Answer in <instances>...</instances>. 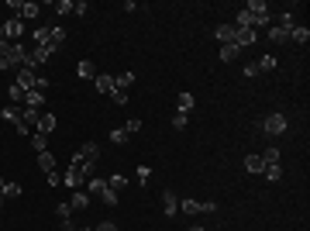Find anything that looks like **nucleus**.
Returning a JSON list of instances; mask_svg holds the SVG:
<instances>
[{"mask_svg": "<svg viewBox=\"0 0 310 231\" xmlns=\"http://www.w3.org/2000/svg\"><path fill=\"white\" fill-rule=\"evenodd\" d=\"M238 56H241V49H238V45H221V62H234V59H238Z\"/></svg>", "mask_w": 310, "mask_h": 231, "instance_id": "nucleus-19", "label": "nucleus"}, {"mask_svg": "<svg viewBox=\"0 0 310 231\" xmlns=\"http://www.w3.org/2000/svg\"><path fill=\"white\" fill-rule=\"evenodd\" d=\"M214 35H217V42H221V45H231V42H234V24H217V31H214Z\"/></svg>", "mask_w": 310, "mask_h": 231, "instance_id": "nucleus-12", "label": "nucleus"}, {"mask_svg": "<svg viewBox=\"0 0 310 231\" xmlns=\"http://www.w3.org/2000/svg\"><path fill=\"white\" fill-rule=\"evenodd\" d=\"M179 211L193 218V214H200V200H179Z\"/></svg>", "mask_w": 310, "mask_h": 231, "instance_id": "nucleus-27", "label": "nucleus"}, {"mask_svg": "<svg viewBox=\"0 0 310 231\" xmlns=\"http://www.w3.org/2000/svg\"><path fill=\"white\" fill-rule=\"evenodd\" d=\"M128 138H131V135H128L124 128H114V131H110V142H114V145H124Z\"/></svg>", "mask_w": 310, "mask_h": 231, "instance_id": "nucleus-35", "label": "nucleus"}, {"mask_svg": "<svg viewBox=\"0 0 310 231\" xmlns=\"http://www.w3.org/2000/svg\"><path fill=\"white\" fill-rule=\"evenodd\" d=\"M258 76V66H255V62H248V66H245V79H255Z\"/></svg>", "mask_w": 310, "mask_h": 231, "instance_id": "nucleus-44", "label": "nucleus"}, {"mask_svg": "<svg viewBox=\"0 0 310 231\" xmlns=\"http://www.w3.org/2000/svg\"><path fill=\"white\" fill-rule=\"evenodd\" d=\"M76 231H93V228H76Z\"/></svg>", "mask_w": 310, "mask_h": 231, "instance_id": "nucleus-52", "label": "nucleus"}, {"mask_svg": "<svg viewBox=\"0 0 310 231\" xmlns=\"http://www.w3.org/2000/svg\"><path fill=\"white\" fill-rule=\"evenodd\" d=\"M90 200H93V197H90L86 190H76V193H73V200H69V207H73V211H86V207H90Z\"/></svg>", "mask_w": 310, "mask_h": 231, "instance_id": "nucleus-8", "label": "nucleus"}, {"mask_svg": "<svg viewBox=\"0 0 310 231\" xmlns=\"http://www.w3.org/2000/svg\"><path fill=\"white\" fill-rule=\"evenodd\" d=\"M131 83H135V73H121V76H114V86H117V90H128Z\"/></svg>", "mask_w": 310, "mask_h": 231, "instance_id": "nucleus-28", "label": "nucleus"}, {"mask_svg": "<svg viewBox=\"0 0 310 231\" xmlns=\"http://www.w3.org/2000/svg\"><path fill=\"white\" fill-rule=\"evenodd\" d=\"M290 42H300V45H307V42H310V28H307V24H293V31H290Z\"/></svg>", "mask_w": 310, "mask_h": 231, "instance_id": "nucleus-11", "label": "nucleus"}, {"mask_svg": "<svg viewBox=\"0 0 310 231\" xmlns=\"http://www.w3.org/2000/svg\"><path fill=\"white\" fill-rule=\"evenodd\" d=\"M262 162H265V166H276V162H279V149H265V152H262Z\"/></svg>", "mask_w": 310, "mask_h": 231, "instance_id": "nucleus-37", "label": "nucleus"}, {"mask_svg": "<svg viewBox=\"0 0 310 231\" xmlns=\"http://www.w3.org/2000/svg\"><path fill=\"white\" fill-rule=\"evenodd\" d=\"M62 42H66V28H59V24H52V35H49V45H45V49H49V52L55 56V52L62 49Z\"/></svg>", "mask_w": 310, "mask_h": 231, "instance_id": "nucleus-5", "label": "nucleus"}, {"mask_svg": "<svg viewBox=\"0 0 310 231\" xmlns=\"http://www.w3.org/2000/svg\"><path fill=\"white\" fill-rule=\"evenodd\" d=\"M73 7H76L73 0H59V3H55V14H73Z\"/></svg>", "mask_w": 310, "mask_h": 231, "instance_id": "nucleus-39", "label": "nucleus"}, {"mask_svg": "<svg viewBox=\"0 0 310 231\" xmlns=\"http://www.w3.org/2000/svg\"><path fill=\"white\" fill-rule=\"evenodd\" d=\"M59 183H62V176H59V173H49V186H52V190H55V186H59Z\"/></svg>", "mask_w": 310, "mask_h": 231, "instance_id": "nucleus-47", "label": "nucleus"}, {"mask_svg": "<svg viewBox=\"0 0 310 231\" xmlns=\"http://www.w3.org/2000/svg\"><path fill=\"white\" fill-rule=\"evenodd\" d=\"M107 186H110L114 193H121V190L128 186V176H110V183H107Z\"/></svg>", "mask_w": 310, "mask_h": 231, "instance_id": "nucleus-36", "label": "nucleus"}, {"mask_svg": "<svg viewBox=\"0 0 310 231\" xmlns=\"http://www.w3.org/2000/svg\"><path fill=\"white\" fill-rule=\"evenodd\" d=\"M262 176H265V179H272V183H276V179H279V176H283V166H279V162H276V166H265V169H262Z\"/></svg>", "mask_w": 310, "mask_h": 231, "instance_id": "nucleus-31", "label": "nucleus"}, {"mask_svg": "<svg viewBox=\"0 0 310 231\" xmlns=\"http://www.w3.org/2000/svg\"><path fill=\"white\" fill-rule=\"evenodd\" d=\"M3 204H7V200H3V193H0V207H3Z\"/></svg>", "mask_w": 310, "mask_h": 231, "instance_id": "nucleus-48", "label": "nucleus"}, {"mask_svg": "<svg viewBox=\"0 0 310 231\" xmlns=\"http://www.w3.org/2000/svg\"><path fill=\"white\" fill-rule=\"evenodd\" d=\"M3 35H10V38H21V35H24V21H21V17L7 21V24H3Z\"/></svg>", "mask_w": 310, "mask_h": 231, "instance_id": "nucleus-14", "label": "nucleus"}, {"mask_svg": "<svg viewBox=\"0 0 310 231\" xmlns=\"http://www.w3.org/2000/svg\"><path fill=\"white\" fill-rule=\"evenodd\" d=\"M76 76L79 79H97V66L90 59H83V62H76Z\"/></svg>", "mask_w": 310, "mask_h": 231, "instance_id": "nucleus-10", "label": "nucleus"}, {"mask_svg": "<svg viewBox=\"0 0 310 231\" xmlns=\"http://www.w3.org/2000/svg\"><path fill=\"white\" fill-rule=\"evenodd\" d=\"M38 117H42V111H38V107H24V114H21V121H24V124H31V128L38 124Z\"/></svg>", "mask_w": 310, "mask_h": 231, "instance_id": "nucleus-23", "label": "nucleus"}, {"mask_svg": "<svg viewBox=\"0 0 310 231\" xmlns=\"http://www.w3.org/2000/svg\"><path fill=\"white\" fill-rule=\"evenodd\" d=\"M162 207H165V214H176V211H179V197H176L172 190H165V193H162Z\"/></svg>", "mask_w": 310, "mask_h": 231, "instance_id": "nucleus-16", "label": "nucleus"}, {"mask_svg": "<svg viewBox=\"0 0 310 231\" xmlns=\"http://www.w3.org/2000/svg\"><path fill=\"white\" fill-rule=\"evenodd\" d=\"M69 169H76L83 179H93V169H97V166H93V162H86V159L76 152V155H73V166H69Z\"/></svg>", "mask_w": 310, "mask_h": 231, "instance_id": "nucleus-4", "label": "nucleus"}, {"mask_svg": "<svg viewBox=\"0 0 310 231\" xmlns=\"http://www.w3.org/2000/svg\"><path fill=\"white\" fill-rule=\"evenodd\" d=\"M7 97H10V104H24V90L14 83V86H7Z\"/></svg>", "mask_w": 310, "mask_h": 231, "instance_id": "nucleus-29", "label": "nucleus"}, {"mask_svg": "<svg viewBox=\"0 0 310 231\" xmlns=\"http://www.w3.org/2000/svg\"><path fill=\"white\" fill-rule=\"evenodd\" d=\"M31 149H38V152H49V135L35 131V135H31Z\"/></svg>", "mask_w": 310, "mask_h": 231, "instance_id": "nucleus-24", "label": "nucleus"}, {"mask_svg": "<svg viewBox=\"0 0 310 231\" xmlns=\"http://www.w3.org/2000/svg\"><path fill=\"white\" fill-rule=\"evenodd\" d=\"M103 190H107V179H100V176H93V179L86 183V193H90V197H100Z\"/></svg>", "mask_w": 310, "mask_h": 231, "instance_id": "nucleus-18", "label": "nucleus"}, {"mask_svg": "<svg viewBox=\"0 0 310 231\" xmlns=\"http://www.w3.org/2000/svg\"><path fill=\"white\" fill-rule=\"evenodd\" d=\"M262 131H265L269 138H279V135H286V114H269V117L262 121Z\"/></svg>", "mask_w": 310, "mask_h": 231, "instance_id": "nucleus-1", "label": "nucleus"}, {"mask_svg": "<svg viewBox=\"0 0 310 231\" xmlns=\"http://www.w3.org/2000/svg\"><path fill=\"white\" fill-rule=\"evenodd\" d=\"M55 218L59 221H73V207L69 204H55Z\"/></svg>", "mask_w": 310, "mask_h": 231, "instance_id": "nucleus-33", "label": "nucleus"}, {"mask_svg": "<svg viewBox=\"0 0 310 231\" xmlns=\"http://www.w3.org/2000/svg\"><path fill=\"white\" fill-rule=\"evenodd\" d=\"M124 131H128V135H138V131H142V121H138V117H135V121H128V124H124Z\"/></svg>", "mask_w": 310, "mask_h": 231, "instance_id": "nucleus-42", "label": "nucleus"}, {"mask_svg": "<svg viewBox=\"0 0 310 231\" xmlns=\"http://www.w3.org/2000/svg\"><path fill=\"white\" fill-rule=\"evenodd\" d=\"M62 183H66V186H73V190H83V176H79L76 169H69V173L62 176Z\"/></svg>", "mask_w": 310, "mask_h": 231, "instance_id": "nucleus-22", "label": "nucleus"}, {"mask_svg": "<svg viewBox=\"0 0 310 231\" xmlns=\"http://www.w3.org/2000/svg\"><path fill=\"white\" fill-rule=\"evenodd\" d=\"M38 169H42V173H55V155L52 152H38Z\"/></svg>", "mask_w": 310, "mask_h": 231, "instance_id": "nucleus-17", "label": "nucleus"}, {"mask_svg": "<svg viewBox=\"0 0 310 231\" xmlns=\"http://www.w3.org/2000/svg\"><path fill=\"white\" fill-rule=\"evenodd\" d=\"M79 155H83L86 162H93V166H97V159H100V145H97V142H86V145L79 149Z\"/></svg>", "mask_w": 310, "mask_h": 231, "instance_id": "nucleus-13", "label": "nucleus"}, {"mask_svg": "<svg viewBox=\"0 0 310 231\" xmlns=\"http://www.w3.org/2000/svg\"><path fill=\"white\" fill-rule=\"evenodd\" d=\"M207 231H214V228H207Z\"/></svg>", "mask_w": 310, "mask_h": 231, "instance_id": "nucleus-53", "label": "nucleus"}, {"mask_svg": "<svg viewBox=\"0 0 310 231\" xmlns=\"http://www.w3.org/2000/svg\"><path fill=\"white\" fill-rule=\"evenodd\" d=\"M258 42V31L255 28H234V45L238 49H248V45H255Z\"/></svg>", "mask_w": 310, "mask_h": 231, "instance_id": "nucleus-2", "label": "nucleus"}, {"mask_svg": "<svg viewBox=\"0 0 310 231\" xmlns=\"http://www.w3.org/2000/svg\"><path fill=\"white\" fill-rule=\"evenodd\" d=\"M38 10H42L38 3H21V10H17V14H21V17H38Z\"/></svg>", "mask_w": 310, "mask_h": 231, "instance_id": "nucleus-34", "label": "nucleus"}, {"mask_svg": "<svg viewBox=\"0 0 310 231\" xmlns=\"http://www.w3.org/2000/svg\"><path fill=\"white\" fill-rule=\"evenodd\" d=\"M3 183H7V179H3V176H0V190H3Z\"/></svg>", "mask_w": 310, "mask_h": 231, "instance_id": "nucleus-50", "label": "nucleus"}, {"mask_svg": "<svg viewBox=\"0 0 310 231\" xmlns=\"http://www.w3.org/2000/svg\"><path fill=\"white\" fill-rule=\"evenodd\" d=\"M24 107H38V111H42V107H45V93L28 90V93H24Z\"/></svg>", "mask_w": 310, "mask_h": 231, "instance_id": "nucleus-15", "label": "nucleus"}, {"mask_svg": "<svg viewBox=\"0 0 310 231\" xmlns=\"http://www.w3.org/2000/svg\"><path fill=\"white\" fill-rule=\"evenodd\" d=\"M49 35H52V28H38L31 38H35V49H42V45H49Z\"/></svg>", "mask_w": 310, "mask_h": 231, "instance_id": "nucleus-25", "label": "nucleus"}, {"mask_svg": "<svg viewBox=\"0 0 310 231\" xmlns=\"http://www.w3.org/2000/svg\"><path fill=\"white\" fill-rule=\"evenodd\" d=\"M100 200H103V204H110V207H117V193H114L110 186H107V190L100 193Z\"/></svg>", "mask_w": 310, "mask_h": 231, "instance_id": "nucleus-40", "label": "nucleus"}, {"mask_svg": "<svg viewBox=\"0 0 310 231\" xmlns=\"http://www.w3.org/2000/svg\"><path fill=\"white\" fill-rule=\"evenodd\" d=\"M149 176H152V169H149V166H138V183H145Z\"/></svg>", "mask_w": 310, "mask_h": 231, "instance_id": "nucleus-45", "label": "nucleus"}, {"mask_svg": "<svg viewBox=\"0 0 310 231\" xmlns=\"http://www.w3.org/2000/svg\"><path fill=\"white\" fill-rule=\"evenodd\" d=\"M17 86H21L24 93H28V90H35V86H38V73H35V69H24V66H21V69H17Z\"/></svg>", "mask_w": 310, "mask_h": 231, "instance_id": "nucleus-3", "label": "nucleus"}, {"mask_svg": "<svg viewBox=\"0 0 310 231\" xmlns=\"http://www.w3.org/2000/svg\"><path fill=\"white\" fill-rule=\"evenodd\" d=\"M0 193H3V200H14V197H21V186H17V183H3Z\"/></svg>", "mask_w": 310, "mask_h": 231, "instance_id": "nucleus-32", "label": "nucleus"}, {"mask_svg": "<svg viewBox=\"0 0 310 231\" xmlns=\"http://www.w3.org/2000/svg\"><path fill=\"white\" fill-rule=\"evenodd\" d=\"M0 42H3V24H0Z\"/></svg>", "mask_w": 310, "mask_h": 231, "instance_id": "nucleus-49", "label": "nucleus"}, {"mask_svg": "<svg viewBox=\"0 0 310 231\" xmlns=\"http://www.w3.org/2000/svg\"><path fill=\"white\" fill-rule=\"evenodd\" d=\"M110 100H114L117 107H124V104H128V93H124V90H114V93H110Z\"/></svg>", "mask_w": 310, "mask_h": 231, "instance_id": "nucleus-41", "label": "nucleus"}, {"mask_svg": "<svg viewBox=\"0 0 310 231\" xmlns=\"http://www.w3.org/2000/svg\"><path fill=\"white\" fill-rule=\"evenodd\" d=\"M21 114H24V107H21V104H7V107H3V117H7V121H14V124L21 121Z\"/></svg>", "mask_w": 310, "mask_h": 231, "instance_id": "nucleus-20", "label": "nucleus"}, {"mask_svg": "<svg viewBox=\"0 0 310 231\" xmlns=\"http://www.w3.org/2000/svg\"><path fill=\"white\" fill-rule=\"evenodd\" d=\"M93 86H97L100 93H114V90H117V86H114V76H107V73H97Z\"/></svg>", "mask_w": 310, "mask_h": 231, "instance_id": "nucleus-7", "label": "nucleus"}, {"mask_svg": "<svg viewBox=\"0 0 310 231\" xmlns=\"http://www.w3.org/2000/svg\"><path fill=\"white\" fill-rule=\"evenodd\" d=\"M35 131H42V135H52V131H55V114H45V111H42V117H38Z\"/></svg>", "mask_w": 310, "mask_h": 231, "instance_id": "nucleus-6", "label": "nucleus"}, {"mask_svg": "<svg viewBox=\"0 0 310 231\" xmlns=\"http://www.w3.org/2000/svg\"><path fill=\"white\" fill-rule=\"evenodd\" d=\"M265 38H269L272 45H283V42H290V31H283V28H276V24H269V31H265Z\"/></svg>", "mask_w": 310, "mask_h": 231, "instance_id": "nucleus-9", "label": "nucleus"}, {"mask_svg": "<svg viewBox=\"0 0 310 231\" xmlns=\"http://www.w3.org/2000/svg\"><path fill=\"white\" fill-rule=\"evenodd\" d=\"M186 121H190V114L176 111V117H172V128H176V131H183V128H186Z\"/></svg>", "mask_w": 310, "mask_h": 231, "instance_id": "nucleus-38", "label": "nucleus"}, {"mask_svg": "<svg viewBox=\"0 0 310 231\" xmlns=\"http://www.w3.org/2000/svg\"><path fill=\"white\" fill-rule=\"evenodd\" d=\"M93 231H117V225H114V221H100Z\"/></svg>", "mask_w": 310, "mask_h": 231, "instance_id": "nucleus-46", "label": "nucleus"}, {"mask_svg": "<svg viewBox=\"0 0 310 231\" xmlns=\"http://www.w3.org/2000/svg\"><path fill=\"white\" fill-rule=\"evenodd\" d=\"M214 211H217L214 200H200V214H214Z\"/></svg>", "mask_w": 310, "mask_h": 231, "instance_id": "nucleus-43", "label": "nucleus"}, {"mask_svg": "<svg viewBox=\"0 0 310 231\" xmlns=\"http://www.w3.org/2000/svg\"><path fill=\"white\" fill-rule=\"evenodd\" d=\"M245 169H248V173H262V169H265L262 155H245Z\"/></svg>", "mask_w": 310, "mask_h": 231, "instance_id": "nucleus-21", "label": "nucleus"}, {"mask_svg": "<svg viewBox=\"0 0 310 231\" xmlns=\"http://www.w3.org/2000/svg\"><path fill=\"white\" fill-rule=\"evenodd\" d=\"M255 66H258V73H272V69H276V56H262Z\"/></svg>", "mask_w": 310, "mask_h": 231, "instance_id": "nucleus-26", "label": "nucleus"}, {"mask_svg": "<svg viewBox=\"0 0 310 231\" xmlns=\"http://www.w3.org/2000/svg\"><path fill=\"white\" fill-rule=\"evenodd\" d=\"M176 104H179V111H183V114H190V111H193V93H179V100H176Z\"/></svg>", "mask_w": 310, "mask_h": 231, "instance_id": "nucleus-30", "label": "nucleus"}, {"mask_svg": "<svg viewBox=\"0 0 310 231\" xmlns=\"http://www.w3.org/2000/svg\"><path fill=\"white\" fill-rule=\"evenodd\" d=\"M73 231H76V228H73Z\"/></svg>", "mask_w": 310, "mask_h": 231, "instance_id": "nucleus-54", "label": "nucleus"}, {"mask_svg": "<svg viewBox=\"0 0 310 231\" xmlns=\"http://www.w3.org/2000/svg\"><path fill=\"white\" fill-rule=\"evenodd\" d=\"M190 231H207V228H190Z\"/></svg>", "mask_w": 310, "mask_h": 231, "instance_id": "nucleus-51", "label": "nucleus"}]
</instances>
